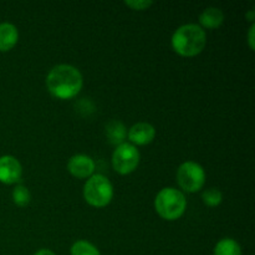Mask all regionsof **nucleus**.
<instances>
[{"label": "nucleus", "instance_id": "nucleus-1", "mask_svg": "<svg viewBox=\"0 0 255 255\" xmlns=\"http://www.w3.org/2000/svg\"><path fill=\"white\" fill-rule=\"evenodd\" d=\"M84 79L79 69L72 65L60 64L52 67L46 76V87L59 100H70L80 94Z\"/></svg>", "mask_w": 255, "mask_h": 255}, {"label": "nucleus", "instance_id": "nucleus-2", "mask_svg": "<svg viewBox=\"0 0 255 255\" xmlns=\"http://www.w3.org/2000/svg\"><path fill=\"white\" fill-rule=\"evenodd\" d=\"M171 44L174 51L181 56H197L207 45L206 31L196 24L182 25L172 35Z\"/></svg>", "mask_w": 255, "mask_h": 255}, {"label": "nucleus", "instance_id": "nucleus-3", "mask_svg": "<svg viewBox=\"0 0 255 255\" xmlns=\"http://www.w3.org/2000/svg\"><path fill=\"white\" fill-rule=\"evenodd\" d=\"M154 208L158 216L166 221H177L184 214L187 199L179 189L167 187L161 189L154 199Z\"/></svg>", "mask_w": 255, "mask_h": 255}, {"label": "nucleus", "instance_id": "nucleus-4", "mask_svg": "<svg viewBox=\"0 0 255 255\" xmlns=\"http://www.w3.org/2000/svg\"><path fill=\"white\" fill-rule=\"evenodd\" d=\"M84 198L95 208H104L114 198V187L104 174H92L84 186Z\"/></svg>", "mask_w": 255, "mask_h": 255}, {"label": "nucleus", "instance_id": "nucleus-5", "mask_svg": "<svg viewBox=\"0 0 255 255\" xmlns=\"http://www.w3.org/2000/svg\"><path fill=\"white\" fill-rule=\"evenodd\" d=\"M177 181L179 187L187 193H196L204 187L206 172L203 167L193 161H187L179 166L177 171Z\"/></svg>", "mask_w": 255, "mask_h": 255}, {"label": "nucleus", "instance_id": "nucleus-6", "mask_svg": "<svg viewBox=\"0 0 255 255\" xmlns=\"http://www.w3.org/2000/svg\"><path fill=\"white\" fill-rule=\"evenodd\" d=\"M139 158L141 156L136 146L129 142H124L117 146L112 153V167L119 174L126 176L138 167Z\"/></svg>", "mask_w": 255, "mask_h": 255}, {"label": "nucleus", "instance_id": "nucleus-7", "mask_svg": "<svg viewBox=\"0 0 255 255\" xmlns=\"http://www.w3.org/2000/svg\"><path fill=\"white\" fill-rule=\"evenodd\" d=\"M22 174V167L15 157H0V182L4 184H15L20 181Z\"/></svg>", "mask_w": 255, "mask_h": 255}, {"label": "nucleus", "instance_id": "nucleus-8", "mask_svg": "<svg viewBox=\"0 0 255 255\" xmlns=\"http://www.w3.org/2000/svg\"><path fill=\"white\" fill-rule=\"evenodd\" d=\"M95 161L86 154H75L69 159L67 169L74 177L80 179L90 178L95 172Z\"/></svg>", "mask_w": 255, "mask_h": 255}, {"label": "nucleus", "instance_id": "nucleus-9", "mask_svg": "<svg viewBox=\"0 0 255 255\" xmlns=\"http://www.w3.org/2000/svg\"><path fill=\"white\" fill-rule=\"evenodd\" d=\"M156 137V128L148 122H138L127 131V138L133 146H146Z\"/></svg>", "mask_w": 255, "mask_h": 255}, {"label": "nucleus", "instance_id": "nucleus-10", "mask_svg": "<svg viewBox=\"0 0 255 255\" xmlns=\"http://www.w3.org/2000/svg\"><path fill=\"white\" fill-rule=\"evenodd\" d=\"M19 31L11 22L0 24V52H7L17 44Z\"/></svg>", "mask_w": 255, "mask_h": 255}, {"label": "nucleus", "instance_id": "nucleus-11", "mask_svg": "<svg viewBox=\"0 0 255 255\" xmlns=\"http://www.w3.org/2000/svg\"><path fill=\"white\" fill-rule=\"evenodd\" d=\"M224 22V14L219 7H207L199 15V24L202 29H218Z\"/></svg>", "mask_w": 255, "mask_h": 255}, {"label": "nucleus", "instance_id": "nucleus-12", "mask_svg": "<svg viewBox=\"0 0 255 255\" xmlns=\"http://www.w3.org/2000/svg\"><path fill=\"white\" fill-rule=\"evenodd\" d=\"M106 136L109 138L110 143L115 146H120L124 143L127 137V129L122 122L117 120H112L106 125Z\"/></svg>", "mask_w": 255, "mask_h": 255}, {"label": "nucleus", "instance_id": "nucleus-13", "mask_svg": "<svg viewBox=\"0 0 255 255\" xmlns=\"http://www.w3.org/2000/svg\"><path fill=\"white\" fill-rule=\"evenodd\" d=\"M214 255H242V248L234 239L224 238L214 247Z\"/></svg>", "mask_w": 255, "mask_h": 255}, {"label": "nucleus", "instance_id": "nucleus-14", "mask_svg": "<svg viewBox=\"0 0 255 255\" xmlns=\"http://www.w3.org/2000/svg\"><path fill=\"white\" fill-rule=\"evenodd\" d=\"M71 255H100L99 249L87 241H77L72 244Z\"/></svg>", "mask_w": 255, "mask_h": 255}, {"label": "nucleus", "instance_id": "nucleus-15", "mask_svg": "<svg viewBox=\"0 0 255 255\" xmlns=\"http://www.w3.org/2000/svg\"><path fill=\"white\" fill-rule=\"evenodd\" d=\"M31 201V194H30V191L25 186H16L12 191V202L16 204L17 207L22 208V207H26L27 204Z\"/></svg>", "mask_w": 255, "mask_h": 255}, {"label": "nucleus", "instance_id": "nucleus-16", "mask_svg": "<svg viewBox=\"0 0 255 255\" xmlns=\"http://www.w3.org/2000/svg\"><path fill=\"white\" fill-rule=\"evenodd\" d=\"M202 199L208 207H218L223 201V194L219 189L209 188L202 193Z\"/></svg>", "mask_w": 255, "mask_h": 255}, {"label": "nucleus", "instance_id": "nucleus-17", "mask_svg": "<svg viewBox=\"0 0 255 255\" xmlns=\"http://www.w3.org/2000/svg\"><path fill=\"white\" fill-rule=\"evenodd\" d=\"M125 5L132 10L142 11V10L149 9L153 5V1H151V0H127V1H125Z\"/></svg>", "mask_w": 255, "mask_h": 255}, {"label": "nucleus", "instance_id": "nucleus-18", "mask_svg": "<svg viewBox=\"0 0 255 255\" xmlns=\"http://www.w3.org/2000/svg\"><path fill=\"white\" fill-rule=\"evenodd\" d=\"M254 31H255V25L252 24L251 29H249V32H248V44H249V47H251L252 50H254Z\"/></svg>", "mask_w": 255, "mask_h": 255}, {"label": "nucleus", "instance_id": "nucleus-19", "mask_svg": "<svg viewBox=\"0 0 255 255\" xmlns=\"http://www.w3.org/2000/svg\"><path fill=\"white\" fill-rule=\"evenodd\" d=\"M34 255H56L50 249H40L39 252H36Z\"/></svg>", "mask_w": 255, "mask_h": 255}, {"label": "nucleus", "instance_id": "nucleus-20", "mask_svg": "<svg viewBox=\"0 0 255 255\" xmlns=\"http://www.w3.org/2000/svg\"><path fill=\"white\" fill-rule=\"evenodd\" d=\"M254 16H255V12L254 10H251V11L247 14V17L249 19V21H252V24H254Z\"/></svg>", "mask_w": 255, "mask_h": 255}]
</instances>
